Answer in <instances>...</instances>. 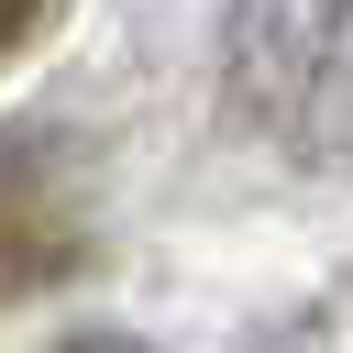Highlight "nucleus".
Listing matches in <instances>:
<instances>
[{"mask_svg":"<svg viewBox=\"0 0 353 353\" xmlns=\"http://www.w3.org/2000/svg\"><path fill=\"white\" fill-rule=\"evenodd\" d=\"M66 265H77V210H66L55 165H44V143L0 132V298L11 287H44Z\"/></svg>","mask_w":353,"mask_h":353,"instance_id":"nucleus-1","label":"nucleus"},{"mask_svg":"<svg viewBox=\"0 0 353 353\" xmlns=\"http://www.w3.org/2000/svg\"><path fill=\"white\" fill-rule=\"evenodd\" d=\"M44 11H55V0H0V55H11V44H22V33L44 22Z\"/></svg>","mask_w":353,"mask_h":353,"instance_id":"nucleus-2","label":"nucleus"},{"mask_svg":"<svg viewBox=\"0 0 353 353\" xmlns=\"http://www.w3.org/2000/svg\"><path fill=\"white\" fill-rule=\"evenodd\" d=\"M55 353H143V342H110V331H77V342H55Z\"/></svg>","mask_w":353,"mask_h":353,"instance_id":"nucleus-3","label":"nucleus"}]
</instances>
